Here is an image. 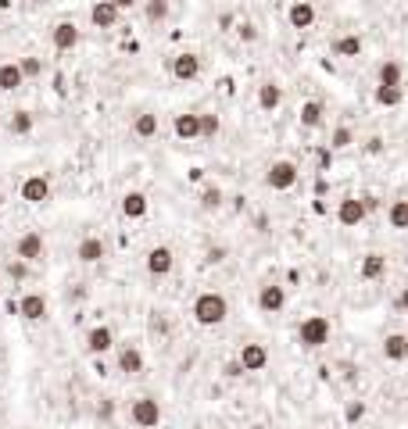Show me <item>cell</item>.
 Listing matches in <instances>:
<instances>
[{
	"label": "cell",
	"mask_w": 408,
	"mask_h": 429,
	"mask_svg": "<svg viewBox=\"0 0 408 429\" xmlns=\"http://www.w3.org/2000/svg\"><path fill=\"white\" fill-rule=\"evenodd\" d=\"M11 275H15V279L26 275V262H15V265H11Z\"/></svg>",
	"instance_id": "b9f144b4"
},
{
	"label": "cell",
	"mask_w": 408,
	"mask_h": 429,
	"mask_svg": "<svg viewBox=\"0 0 408 429\" xmlns=\"http://www.w3.org/2000/svg\"><path fill=\"white\" fill-rule=\"evenodd\" d=\"M18 69H21V75H26V79H39L43 75V61L39 57H21Z\"/></svg>",
	"instance_id": "836d02e7"
},
{
	"label": "cell",
	"mask_w": 408,
	"mask_h": 429,
	"mask_svg": "<svg viewBox=\"0 0 408 429\" xmlns=\"http://www.w3.org/2000/svg\"><path fill=\"white\" fill-rule=\"evenodd\" d=\"M297 179H301V168H297L290 158H279V161H272V165L265 168V186H269V190H276V193L294 190V186H297Z\"/></svg>",
	"instance_id": "3957f363"
},
{
	"label": "cell",
	"mask_w": 408,
	"mask_h": 429,
	"mask_svg": "<svg viewBox=\"0 0 408 429\" xmlns=\"http://www.w3.org/2000/svg\"><path fill=\"white\" fill-rule=\"evenodd\" d=\"M112 4H115L118 11H129V8H136V4H140V0H112Z\"/></svg>",
	"instance_id": "60d3db41"
},
{
	"label": "cell",
	"mask_w": 408,
	"mask_h": 429,
	"mask_svg": "<svg viewBox=\"0 0 408 429\" xmlns=\"http://www.w3.org/2000/svg\"><path fill=\"white\" fill-rule=\"evenodd\" d=\"M190 315H193V322H197V326L215 329V326H222V322L229 318V300H226V293H219V290H204V293H197V300H193Z\"/></svg>",
	"instance_id": "6da1fadb"
},
{
	"label": "cell",
	"mask_w": 408,
	"mask_h": 429,
	"mask_svg": "<svg viewBox=\"0 0 408 429\" xmlns=\"http://www.w3.org/2000/svg\"><path fill=\"white\" fill-rule=\"evenodd\" d=\"M8 129L15 136H29L33 129H36V118L26 111V107H18V111H11V122H8Z\"/></svg>",
	"instance_id": "83f0119b"
},
{
	"label": "cell",
	"mask_w": 408,
	"mask_h": 429,
	"mask_svg": "<svg viewBox=\"0 0 408 429\" xmlns=\"http://www.w3.org/2000/svg\"><path fill=\"white\" fill-rule=\"evenodd\" d=\"M297 115H301V125H305V129H319V125H322V115H326V111H322L319 100H305Z\"/></svg>",
	"instance_id": "4dcf8cb0"
},
{
	"label": "cell",
	"mask_w": 408,
	"mask_h": 429,
	"mask_svg": "<svg viewBox=\"0 0 408 429\" xmlns=\"http://www.w3.org/2000/svg\"><path fill=\"white\" fill-rule=\"evenodd\" d=\"M118 18H122V11L112 4V0H97V4L90 8V21H94V29H115V26H118Z\"/></svg>",
	"instance_id": "e0dca14e"
},
{
	"label": "cell",
	"mask_w": 408,
	"mask_h": 429,
	"mask_svg": "<svg viewBox=\"0 0 408 429\" xmlns=\"http://www.w3.org/2000/svg\"><path fill=\"white\" fill-rule=\"evenodd\" d=\"M219 129H222L219 115H208V111H201V136H204V140H208V136H219Z\"/></svg>",
	"instance_id": "e575fe53"
},
{
	"label": "cell",
	"mask_w": 408,
	"mask_h": 429,
	"mask_svg": "<svg viewBox=\"0 0 408 429\" xmlns=\"http://www.w3.org/2000/svg\"><path fill=\"white\" fill-rule=\"evenodd\" d=\"M143 15H147V21H165L168 18V0H147Z\"/></svg>",
	"instance_id": "d6a6232c"
},
{
	"label": "cell",
	"mask_w": 408,
	"mask_h": 429,
	"mask_svg": "<svg viewBox=\"0 0 408 429\" xmlns=\"http://www.w3.org/2000/svg\"><path fill=\"white\" fill-rule=\"evenodd\" d=\"M376 86H401L405 82V69H401V61H394V57H387L383 64H380V72H376Z\"/></svg>",
	"instance_id": "484cf974"
},
{
	"label": "cell",
	"mask_w": 408,
	"mask_h": 429,
	"mask_svg": "<svg viewBox=\"0 0 408 429\" xmlns=\"http://www.w3.org/2000/svg\"><path fill=\"white\" fill-rule=\"evenodd\" d=\"M279 104H283V86L279 82H262L258 86V107H262V111H276Z\"/></svg>",
	"instance_id": "cb8c5ba5"
},
{
	"label": "cell",
	"mask_w": 408,
	"mask_h": 429,
	"mask_svg": "<svg viewBox=\"0 0 408 429\" xmlns=\"http://www.w3.org/2000/svg\"><path fill=\"white\" fill-rule=\"evenodd\" d=\"M112 347H115V333H112V326H94L90 333H86V351H90L94 358L107 354Z\"/></svg>",
	"instance_id": "2e32d148"
},
{
	"label": "cell",
	"mask_w": 408,
	"mask_h": 429,
	"mask_svg": "<svg viewBox=\"0 0 408 429\" xmlns=\"http://www.w3.org/2000/svg\"><path fill=\"white\" fill-rule=\"evenodd\" d=\"M0 219H4V214H0Z\"/></svg>",
	"instance_id": "7bdbcfd3"
},
{
	"label": "cell",
	"mask_w": 408,
	"mask_h": 429,
	"mask_svg": "<svg viewBox=\"0 0 408 429\" xmlns=\"http://www.w3.org/2000/svg\"><path fill=\"white\" fill-rule=\"evenodd\" d=\"M143 265H147V272L154 275V279H161V275H168L172 268H176V254H172V247L158 244V247H150V250H147Z\"/></svg>",
	"instance_id": "ba28073f"
},
{
	"label": "cell",
	"mask_w": 408,
	"mask_h": 429,
	"mask_svg": "<svg viewBox=\"0 0 408 429\" xmlns=\"http://www.w3.org/2000/svg\"><path fill=\"white\" fill-rule=\"evenodd\" d=\"M351 143H355L351 125H337V129H333V136H330V147H333V150H348Z\"/></svg>",
	"instance_id": "1f68e13d"
},
{
	"label": "cell",
	"mask_w": 408,
	"mask_h": 429,
	"mask_svg": "<svg viewBox=\"0 0 408 429\" xmlns=\"http://www.w3.org/2000/svg\"><path fill=\"white\" fill-rule=\"evenodd\" d=\"M365 201L362 197H340L337 201V222L344 226V229H358L362 222H365Z\"/></svg>",
	"instance_id": "52a82bcc"
},
{
	"label": "cell",
	"mask_w": 408,
	"mask_h": 429,
	"mask_svg": "<svg viewBox=\"0 0 408 429\" xmlns=\"http://www.w3.org/2000/svg\"><path fill=\"white\" fill-rule=\"evenodd\" d=\"M133 133H136L140 140H154V136H158V115H154V111H140V115L133 118Z\"/></svg>",
	"instance_id": "4316f807"
},
{
	"label": "cell",
	"mask_w": 408,
	"mask_h": 429,
	"mask_svg": "<svg viewBox=\"0 0 408 429\" xmlns=\"http://www.w3.org/2000/svg\"><path fill=\"white\" fill-rule=\"evenodd\" d=\"M394 304H398L401 311H408V286H401V293H398V300H394Z\"/></svg>",
	"instance_id": "ab89813d"
},
{
	"label": "cell",
	"mask_w": 408,
	"mask_h": 429,
	"mask_svg": "<svg viewBox=\"0 0 408 429\" xmlns=\"http://www.w3.org/2000/svg\"><path fill=\"white\" fill-rule=\"evenodd\" d=\"M362 47H365V39H362L358 33H344V36L333 39V54H337V57H358Z\"/></svg>",
	"instance_id": "d4e9b609"
},
{
	"label": "cell",
	"mask_w": 408,
	"mask_h": 429,
	"mask_svg": "<svg viewBox=\"0 0 408 429\" xmlns=\"http://www.w3.org/2000/svg\"><path fill=\"white\" fill-rule=\"evenodd\" d=\"M362 419H365V401H348V408H344V422L355 426Z\"/></svg>",
	"instance_id": "d590c367"
},
{
	"label": "cell",
	"mask_w": 408,
	"mask_h": 429,
	"mask_svg": "<svg viewBox=\"0 0 408 429\" xmlns=\"http://www.w3.org/2000/svg\"><path fill=\"white\" fill-rule=\"evenodd\" d=\"M43 250H47V244H43V232H36V229H29V232H21L18 240H15V257L18 262H39L43 257Z\"/></svg>",
	"instance_id": "8992f818"
},
{
	"label": "cell",
	"mask_w": 408,
	"mask_h": 429,
	"mask_svg": "<svg viewBox=\"0 0 408 429\" xmlns=\"http://www.w3.org/2000/svg\"><path fill=\"white\" fill-rule=\"evenodd\" d=\"M51 43H54V51H76L79 47V26L76 21H57L51 29Z\"/></svg>",
	"instance_id": "9a60e30c"
},
{
	"label": "cell",
	"mask_w": 408,
	"mask_h": 429,
	"mask_svg": "<svg viewBox=\"0 0 408 429\" xmlns=\"http://www.w3.org/2000/svg\"><path fill=\"white\" fill-rule=\"evenodd\" d=\"M380 351H383L387 361H408V336L405 333H387Z\"/></svg>",
	"instance_id": "7402d4cb"
},
{
	"label": "cell",
	"mask_w": 408,
	"mask_h": 429,
	"mask_svg": "<svg viewBox=\"0 0 408 429\" xmlns=\"http://www.w3.org/2000/svg\"><path fill=\"white\" fill-rule=\"evenodd\" d=\"M330 333H333V326H330L326 315H308L297 326V343L305 351H319V347H326V343H330Z\"/></svg>",
	"instance_id": "7a4b0ae2"
},
{
	"label": "cell",
	"mask_w": 408,
	"mask_h": 429,
	"mask_svg": "<svg viewBox=\"0 0 408 429\" xmlns=\"http://www.w3.org/2000/svg\"><path fill=\"white\" fill-rule=\"evenodd\" d=\"M258 308H262L265 315H279V311L287 308V286L265 283L262 290H258Z\"/></svg>",
	"instance_id": "7c38bea8"
},
{
	"label": "cell",
	"mask_w": 408,
	"mask_h": 429,
	"mask_svg": "<svg viewBox=\"0 0 408 429\" xmlns=\"http://www.w3.org/2000/svg\"><path fill=\"white\" fill-rule=\"evenodd\" d=\"M315 18H319V11H315L312 0H294V4L287 8V21H290V29H297V33L312 29Z\"/></svg>",
	"instance_id": "30bf717a"
},
{
	"label": "cell",
	"mask_w": 408,
	"mask_h": 429,
	"mask_svg": "<svg viewBox=\"0 0 408 429\" xmlns=\"http://www.w3.org/2000/svg\"><path fill=\"white\" fill-rule=\"evenodd\" d=\"M201 54H193V51H183V54H176L168 61V72H172V79H179V82H193L201 75Z\"/></svg>",
	"instance_id": "5b68a950"
},
{
	"label": "cell",
	"mask_w": 408,
	"mask_h": 429,
	"mask_svg": "<svg viewBox=\"0 0 408 429\" xmlns=\"http://www.w3.org/2000/svg\"><path fill=\"white\" fill-rule=\"evenodd\" d=\"M147 208H150V201H147V193H140V190H129L125 197H122V204H118L122 219H129V222L147 219Z\"/></svg>",
	"instance_id": "5bb4252c"
},
{
	"label": "cell",
	"mask_w": 408,
	"mask_h": 429,
	"mask_svg": "<svg viewBox=\"0 0 408 429\" xmlns=\"http://www.w3.org/2000/svg\"><path fill=\"white\" fill-rule=\"evenodd\" d=\"M236 36H240L244 43H254V39H258V29H254V21H240V26H236Z\"/></svg>",
	"instance_id": "74e56055"
},
{
	"label": "cell",
	"mask_w": 408,
	"mask_h": 429,
	"mask_svg": "<svg viewBox=\"0 0 408 429\" xmlns=\"http://www.w3.org/2000/svg\"><path fill=\"white\" fill-rule=\"evenodd\" d=\"M15 311L26 318V322H43V318H47V297L36 293V290H29V293H21V300L15 304Z\"/></svg>",
	"instance_id": "8fae6325"
},
{
	"label": "cell",
	"mask_w": 408,
	"mask_h": 429,
	"mask_svg": "<svg viewBox=\"0 0 408 429\" xmlns=\"http://www.w3.org/2000/svg\"><path fill=\"white\" fill-rule=\"evenodd\" d=\"M18 197L26 201V204H47V201H51V179H47V176H29V179H21Z\"/></svg>",
	"instance_id": "9c48e42d"
},
{
	"label": "cell",
	"mask_w": 408,
	"mask_h": 429,
	"mask_svg": "<svg viewBox=\"0 0 408 429\" xmlns=\"http://www.w3.org/2000/svg\"><path fill=\"white\" fill-rule=\"evenodd\" d=\"M236 361H240L244 372H262L269 365V347H265V343H244L240 354H236Z\"/></svg>",
	"instance_id": "4fadbf2b"
},
{
	"label": "cell",
	"mask_w": 408,
	"mask_h": 429,
	"mask_svg": "<svg viewBox=\"0 0 408 429\" xmlns=\"http://www.w3.org/2000/svg\"><path fill=\"white\" fill-rule=\"evenodd\" d=\"M387 275V257L383 254H365L362 262H358V279H365V283H376V279Z\"/></svg>",
	"instance_id": "44dd1931"
},
{
	"label": "cell",
	"mask_w": 408,
	"mask_h": 429,
	"mask_svg": "<svg viewBox=\"0 0 408 429\" xmlns=\"http://www.w3.org/2000/svg\"><path fill=\"white\" fill-rule=\"evenodd\" d=\"M201 208H208V211L222 208V190H219V186H208V190L201 193Z\"/></svg>",
	"instance_id": "8d00e7d4"
},
{
	"label": "cell",
	"mask_w": 408,
	"mask_h": 429,
	"mask_svg": "<svg viewBox=\"0 0 408 429\" xmlns=\"http://www.w3.org/2000/svg\"><path fill=\"white\" fill-rule=\"evenodd\" d=\"M21 86H26V75H21L18 61H4V64H0V90L15 93V90H21Z\"/></svg>",
	"instance_id": "603a6c76"
},
{
	"label": "cell",
	"mask_w": 408,
	"mask_h": 429,
	"mask_svg": "<svg viewBox=\"0 0 408 429\" xmlns=\"http://www.w3.org/2000/svg\"><path fill=\"white\" fill-rule=\"evenodd\" d=\"M373 100H376L380 107H398V104L405 100V86H376Z\"/></svg>",
	"instance_id": "f546056e"
},
{
	"label": "cell",
	"mask_w": 408,
	"mask_h": 429,
	"mask_svg": "<svg viewBox=\"0 0 408 429\" xmlns=\"http://www.w3.org/2000/svg\"><path fill=\"white\" fill-rule=\"evenodd\" d=\"M143 351L133 347V343H125V347H118V372L122 376H140L143 372Z\"/></svg>",
	"instance_id": "d6986e66"
},
{
	"label": "cell",
	"mask_w": 408,
	"mask_h": 429,
	"mask_svg": "<svg viewBox=\"0 0 408 429\" xmlns=\"http://www.w3.org/2000/svg\"><path fill=\"white\" fill-rule=\"evenodd\" d=\"M387 226L405 232L408 229V201H391V208H387Z\"/></svg>",
	"instance_id": "f1b7e54d"
},
{
	"label": "cell",
	"mask_w": 408,
	"mask_h": 429,
	"mask_svg": "<svg viewBox=\"0 0 408 429\" xmlns=\"http://www.w3.org/2000/svg\"><path fill=\"white\" fill-rule=\"evenodd\" d=\"M226 376H233V379H236V376H244V369H240V361H236V358L226 361Z\"/></svg>",
	"instance_id": "f35d334b"
},
{
	"label": "cell",
	"mask_w": 408,
	"mask_h": 429,
	"mask_svg": "<svg viewBox=\"0 0 408 429\" xmlns=\"http://www.w3.org/2000/svg\"><path fill=\"white\" fill-rule=\"evenodd\" d=\"M104 254H107V247H104V240H100V236H82V240H79V247H76V257H79L82 265H97Z\"/></svg>",
	"instance_id": "ffe728a7"
},
{
	"label": "cell",
	"mask_w": 408,
	"mask_h": 429,
	"mask_svg": "<svg viewBox=\"0 0 408 429\" xmlns=\"http://www.w3.org/2000/svg\"><path fill=\"white\" fill-rule=\"evenodd\" d=\"M172 133L179 140H201V111H183L172 122Z\"/></svg>",
	"instance_id": "ac0fdd59"
},
{
	"label": "cell",
	"mask_w": 408,
	"mask_h": 429,
	"mask_svg": "<svg viewBox=\"0 0 408 429\" xmlns=\"http://www.w3.org/2000/svg\"><path fill=\"white\" fill-rule=\"evenodd\" d=\"M129 419H133L136 429H158L165 412H161V404L154 397H136L133 404H129Z\"/></svg>",
	"instance_id": "277c9868"
}]
</instances>
